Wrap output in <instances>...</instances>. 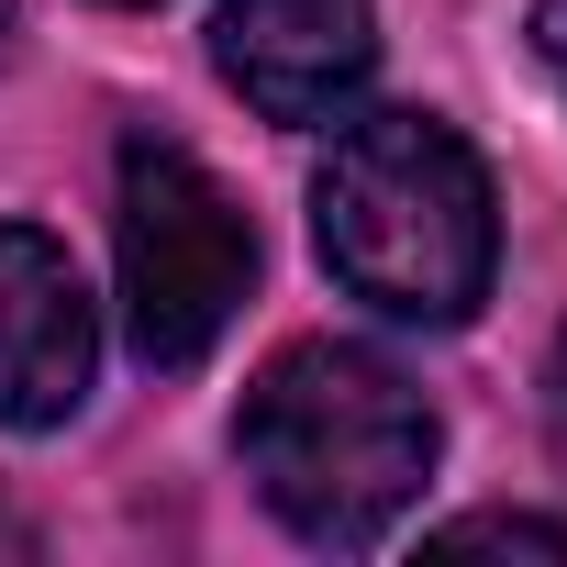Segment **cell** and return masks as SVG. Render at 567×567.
I'll return each mask as SVG.
<instances>
[{
	"instance_id": "obj_3",
	"label": "cell",
	"mask_w": 567,
	"mask_h": 567,
	"mask_svg": "<svg viewBox=\"0 0 567 567\" xmlns=\"http://www.w3.org/2000/svg\"><path fill=\"white\" fill-rule=\"evenodd\" d=\"M123 334L145 368H200L223 346V323L256 290V223L245 200L178 145V134H134L123 145Z\"/></svg>"
},
{
	"instance_id": "obj_5",
	"label": "cell",
	"mask_w": 567,
	"mask_h": 567,
	"mask_svg": "<svg viewBox=\"0 0 567 567\" xmlns=\"http://www.w3.org/2000/svg\"><path fill=\"white\" fill-rule=\"evenodd\" d=\"M212 68L267 123H334L379 79V12L368 0H223L212 12Z\"/></svg>"
},
{
	"instance_id": "obj_1",
	"label": "cell",
	"mask_w": 567,
	"mask_h": 567,
	"mask_svg": "<svg viewBox=\"0 0 567 567\" xmlns=\"http://www.w3.org/2000/svg\"><path fill=\"white\" fill-rule=\"evenodd\" d=\"M323 267L390 323H467L501 267V200L456 123L434 112H357L312 178Z\"/></svg>"
},
{
	"instance_id": "obj_6",
	"label": "cell",
	"mask_w": 567,
	"mask_h": 567,
	"mask_svg": "<svg viewBox=\"0 0 567 567\" xmlns=\"http://www.w3.org/2000/svg\"><path fill=\"white\" fill-rule=\"evenodd\" d=\"M434 545H445V556H478V545H512V556H556V567H567V523H534V512H467V523H445Z\"/></svg>"
},
{
	"instance_id": "obj_9",
	"label": "cell",
	"mask_w": 567,
	"mask_h": 567,
	"mask_svg": "<svg viewBox=\"0 0 567 567\" xmlns=\"http://www.w3.org/2000/svg\"><path fill=\"white\" fill-rule=\"evenodd\" d=\"M12 45H23V0H0V68H12Z\"/></svg>"
},
{
	"instance_id": "obj_8",
	"label": "cell",
	"mask_w": 567,
	"mask_h": 567,
	"mask_svg": "<svg viewBox=\"0 0 567 567\" xmlns=\"http://www.w3.org/2000/svg\"><path fill=\"white\" fill-rule=\"evenodd\" d=\"M545 434H556V467H567V334H556V357H545Z\"/></svg>"
},
{
	"instance_id": "obj_7",
	"label": "cell",
	"mask_w": 567,
	"mask_h": 567,
	"mask_svg": "<svg viewBox=\"0 0 567 567\" xmlns=\"http://www.w3.org/2000/svg\"><path fill=\"white\" fill-rule=\"evenodd\" d=\"M534 56H545L556 90H567V0H534Z\"/></svg>"
},
{
	"instance_id": "obj_4",
	"label": "cell",
	"mask_w": 567,
	"mask_h": 567,
	"mask_svg": "<svg viewBox=\"0 0 567 567\" xmlns=\"http://www.w3.org/2000/svg\"><path fill=\"white\" fill-rule=\"evenodd\" d=\"M101 368V301L56 234L0 223V423L12 434H56L90 401Z\"/></svg>"
},
{
	"instance_id": "obj_10",
	"label": "cell",
	"mask_w": 567,
	"mask_h": 567,
	"mask_svg": "<svg viewBox=\"0 0 567 567\" xmlns=\"http://www.w3.org/2000/svg\"><path fill=\"white\" fill-rule=\"evenodd\" d=\"M123 12H145V0H123Z\"/></svg>"
},
{
	"instance_id": "obj_2",
	"label": "cell",
	"mask_w": 567,
	"mask_h": 567,
	"mask_svg": "<svg viewBox=\"0 0 567 567\" xmlns=\"http://www.w3.org/2000/svg\"><path fill=\"white\" fill-rule=\"evenodd\" d=\"M256 501L301 545H379L434 478V401L368 346H278L234 412Z\"/></svg>"
}]
</instances>
